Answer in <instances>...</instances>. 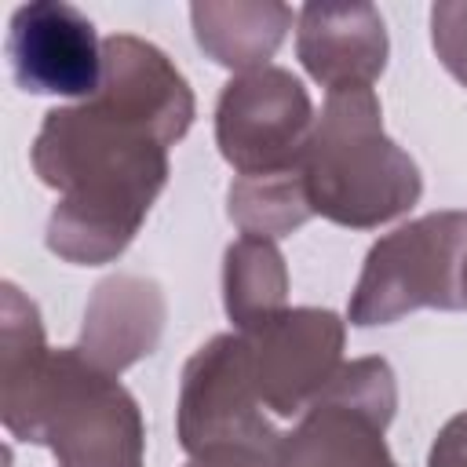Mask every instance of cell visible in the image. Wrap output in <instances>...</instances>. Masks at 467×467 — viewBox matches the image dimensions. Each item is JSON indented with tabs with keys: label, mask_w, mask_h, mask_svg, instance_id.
<instances>
[{
	"label": "cell",
	"mask_w": 467,
	"mask_h": 467,
	"mask_svg": "<svg viewBox=\"0 0 467 467\" xmlns=\"http://www.w3.org/2000/svg\"><path fill=\"white\" fill-rule=\"evenodd\" d=\"M190 467H274V463H266V449L259 445H212Z\"/></svg>",
	"instance_id": "cell-11"
},
{
	"label": "cell",
	"mask_w": 467,
	"mask_h": 467,
	"mask_svg": "<svg viewBox=\"0 0 467 467\" xmlns=\"http://www.w3.org/2000/svg\"><path fill=\"white\" fill-rule=\"evenodd\" d=\"M306 95L285 69L248 73L226 88L219 102L223 153L244 175H274L296 161L306 128Z\"/></svg>",
	"instance_id": "cell-4"
},
{
	"label": "cell",
	"mask_w": 467,
	"mask_h": 467,
	"mask_svg": "<svg viewBox=\"0 0 467 467\" xmlns=\"http://www.w3.org/2000/svg\"><path fill=\"white\" fill-rule=\"evenodd\" d=\"M379 109L368 88H339L328 95L314 150H310V201L339 223L368 226L401 212L420 179L379 131Z\"/></svg>",
	"instance_id": "cell-2"
},
{
	"label": "cell",
	"mask_w": 467,
	"mask_h": 467,
	"mask_svg": "<svg viewBox=\"0 0 467 467\" xmlns=\"http://www.w3.org/2000/svg\"><path fill=\"white\" fill-rule=\"evenodd\" d=\"M255 394L274 412H296L303 398L325 383L339 350V325L332 314L296 310L255 321V336H241Z\"/></svg>",
	"instance_id": "cell-6"
},
{
	"label": "cell",
	"mask_w": 467,
	"mask_h": 467,
	"mask_svg": "<svg viewBox=\"0 0 467 467\" xmlns=\"http://www.w3.org/2000/svg\"><path fill=\"white\" fill-rule=\"evenodd\" d=\"M7 58L26 91L91 95L102 88V51L91 22L69 4H29L15 11Z\"/></svg>",
	"instance_id": "cell-5"
},
{
	"label": "cell",
	"mask_w": 467,
	"mask_h": 467,
	"mask_svg": "<svg viewBox=\"0 0 467 467\" xmlns=\"http://www.w3.org/2000/svg\"><path fill=\"white\" fill-rule=\"evenodd\" d=\"M463 299H467V255H463Z\"/></svg>",
	"instance_id": "cell-13"
},
{
	"label": "cell",
	"mask_w": 467,
	"mask_h": 467,
	"mask_svg": "<svg viewBox=\"0 0 467 467\" xmlns=\"http://www.w3.org/2000/svg\"><path fill=\"white\" fill-rule=\"evenodd\" d=\"M431 467H467V416L452 420L431 452Z\"/></svg>",
	"instance_id": "cell-12"
},
{
	"label": "cell",
	"mask_w": 467,
	"mask_h": 467,
	"mask_svg": "<svg viewBox=\"0 0 467 467\" xmlns=\"http://www.w3.org/2000/svg\"><path fill=\"white\" fill-rule=\"evenodd\" d=\"M390 412V376L383 365L368 376L354 405H317L281 445L277 467H390L379 427Z\"/></svg>",
	"instance_id": "cell-7"
},
{
	"label": "cell",
	"mask_w": 467,
	"mask_h": 467,
	"mask_svg": "<svg viewBox=\"0 0 467 467\" xmlns=\"http://www.w3.org/2000/svg\"><path fill=\"white\" fill-rule=\"evenodd\" d=\"M467 255V215L445 212L420 219L383 244L372 248L365 277L358 285L354 299V321L372 325V321H390L394 314L420 306V303H438V306H456V266Z\"/></svg>",
	"instance_id": "cell-3"
},
{
	"label": "cell",
	"mask_w": 467,
	"mask_h": 467,
	"mask_svg": "<svg viewBox=\"0 0 467 467\" xmlns=\"http://www.w3.org/2000/svg\"><path fill=\"white\" fill-rule=\"evenodd\" d=\"M281 259L274 255L270 244L263 241H241L234 252H230V314L241 321V325H255L266 314V303L259 296V288L266 292H277L281 296Z\"/></svg>",
	"instance_id": "cell-9"
},
{
	"label": "cell",
	"mask_w": 467,
	"mask_h": 467,
	"mask_svg": "<svg viewBox=\"0 0 467 467\" xmlns=\"http://www.w3.org/2000/svg\"><path fill=\"white\" fill-rule=\"evenodd\" d=\"M190 124V91L161 51L135 36L102 47V88L91 106L55 109L33 161L62 190L51 248L106 259L124 248L164 182V146Z\"/></svg>",
	"instance_id": "cell-1"
},
{
	"label": "cell",
	"mask_w": 467,
	"mask_h": 467,
	"mask_svg": "<svg viewBox=\"0 0 467 467\" xmlns=\"http://www.w3.org/2000/svg\"><path fill=\"white\" fill-rule=\"evenodd\" d=\"M434 44L445 55L449 69L467 80V4L434 7Z\"/></svg>",
	"instance_id": "cell-10"
},
{
	"label": "cell",
	"mask_w": 467,
	"mask_h": 467,
	"mask_svg": "<svg viewBox=\"0 0 467 467\" xmlns=\"http://www.w3.org/2000/svg\"><path fill=\"white\" fill-rule=\"evenodd\" d=\"M383 22L372 7H306L299 29V55L306 69L339 88H368L383 69Z\"/></svg>",
	"instance_id": "cell-8"
}]
</instances>
